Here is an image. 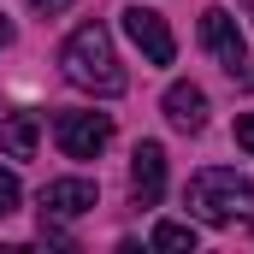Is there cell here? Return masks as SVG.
<instances>
[{
    "label": "cell",
    "mask_w": 254,
    "mask_h": 254,
    "mask_svg": "<svg viewBox=\"0 0 254 254\" xmlns=\"http://www.w3.org/2000/svg\"><path fill=\"white\" fill-rule=\"evenodd\" d=\"M60 71L77 83V89H89V95H125V65H119L113 36H107L101 24H77V30L65 36Z\"/></svg>",
    "instance_id": "obj_1"
},
{
    "label": "cell",
    "mask_w": 254,
    "mask_h": 254,
    "mask_svg": "<svg viewBox=\"0 0 254 254\" xmlns=\"http://www.w3.org/2000/svg\"><path fill=\"white\" fill-rule=\"evenodd\" d=\"M184 201H190V213L201 225H231V219L254 213V178H237L231 166H207V172L190 178Z\"/></svg>",
    "instance_id": "obj_2"
},
{
    "label": "cell",
    "mask_w": 254,
    "mask_h": 254,
    "mask_svg": "<svg viewBox=\"0 0 254 254\" xmlns=\"http://www.w3.org/2000/svg\"><path fill=\"white\" fill-rule=\"evenodd\" d=\"M54 136H60L65 160H95V154L113 142V119H107V113H60Z\"/></svg>",
    "instance_id": "obj_3"
},
{
    "label": "cell",
    "mask_w": 254,
    "mask_h": 254,
    "mask_svg": "<svg viewBox=\"0 0 254 254\" xmlns=\"http://www.w3.org/2000/svg\"><path fill=\"white\" fill-rule=\"evenodd\" d=\"M201 48L225 65L231 77H243V65H249V42H243L237 18H231L225 6H207V12H201Z\"/></svg>",
    "instance_id": "obj_4"
},
{
    "label": "cell",
    "mask_w": 254,
    "mask_h": 254,
    "mask_svg": "<svg viewBox=\"0 0 254 254\" xmlns=\"http://www.w3.org/2000/svg\"><path fill=\"white\" fill-rule=\"evenodd\" d=\"M125 36L142 48L148 65H172V60H178V42H172L166 18H160L154 6H125Z\"/></svg>",
    "instance_id": "obj_5"
},
{
    "label": "cell",
    "mask_w": 254,
    "mask_h": 254,
    "mask_svg": "<svg viewBox=\"0 0 254 254\" xmlns=\"http://www.w3.org/2000/svg\"><path fill=\"white\" fill-rule=\"evenodd\" d=\"M130 195H136V207H160V195H166V148L160 142H136V154H130Z\"/></svg>",
    "instance_id": "obj_6"
},
{
    "label": "cell",
    "mask_w": 254,
    "mask_h": 254,
    "mask_svg": "<svg viewBox=\"0 0 254 254\" xmlns=\"http://www.w3.org/2000/svg\"><path fill=\"white\" fill-rule=\"evenodd\" d=\"M89 207H95V184L89 178H54L42 190V213L48 219H83Z\"/></svg>",
    "instance_id": "obj_7"
},
{
    "label": "cell",
    "mask_w": 254,
    "mask_h": 254,
    "mask_svg": "<svg viewBox=\"0 0 254 254\" xmlns=\"http://www.w3.org/2000/svg\"><path fill=\"white\" fill-rule=\"evenodd\" d=\"M160 107H166V119H172V125L190 130V136L207 125V95H201V83H172Z\"/></svg>",
    "instance_id": "obj_8"
},
{
    "label": "cell",
    "mask_w": 254,
    "mask_h": 254,
    "mask_svg": "<svg viewBox=\"0 0 254 254\" xmlns=\"http://www.w3.org/2000/svg\"><path fill=\"white\" fill-rule=\"evenodd\" d=\"M36 136H42L36 113H6L0 119V154L6 160H36Z\"/></svg>",
    "instance_id": "obj_9"
},
{
    "label": "cell",
    "mask_w": 254,
    "mask_h": 254,
    "mask_svg": "<svg viewBox=\"0 0 254 254\" xmlns=\"http://www.w3.org/2000/svg\"><path fill=\"white\" fill-rule=\"evenodd\" d=\"M160 254H195V225H178V219H166V225H154V237H148Z\"/></svg>",
    "instance_id": "obj_10"
},
{
    "label": "cell",
    "mask_w": 254,
    "mask_h": 254,
    "mask_svg": "<svg viewBox=\"0 0 254 254\" xmlns=\"http://www.w3.org/2000/svg\"><path fill=\"white\" fill-rule=\"evenodd\" d=\"M18 201H24L18 178H12V172H0V219H6V213H18Z\"/></svg>",
    "instance_id": "obj_11"
},
{
    "label": "cell",
    "mask_w": 254,
    "mask_h": 254,
    "mask_svg": "<svg viewBox=\"0 0 254 254\" xmlns=\"http://www.w3.org/2000/svg\"><path fill=\"white\" fill-rule=\"evenodd\" d=\"M237 142L254 154V113H243V119H237Z\"/></svg>",
    "instance_id": "obj_12"
},
{
    "label": "cell",
    "mask_w": 254,
    "mask_h": 254,
    "mask_svg": "<svg viewBox=\"0 0 254 254\" xmlns=\"http://www.w3.org/2000/svg\"><path fill=\"white\" fill-rule=\"evenodd\" d=\"M30 6H36V18H60L71 0H30Z\"/></svg>",
    "instance_id": "obj_13"
},
{
    "label": "cell",
    "mask_w": 254,
    "mask_h": 254,
    "mask_svg": "<svg viewBox=\"0 0 254 254\" xmlns=\"http://www.w3.org/2000/svg\"><path fill=\"white\" fill-rule=\"evenodd\" d=\"M6 42H12V24H6V12H0V48H6Z\"/></svg>",
    "instance_id": "obj_14"
}]
</instances>
